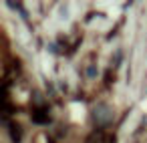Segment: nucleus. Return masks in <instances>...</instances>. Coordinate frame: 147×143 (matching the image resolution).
<instances>
[{
	"label": "nucleus",
	"instance_id": "obj_1",
	"mask_svg": "<svg viewBox=\"0 0 147 143\" xmlns=\"http://www.w3.org/2000/svg\"><path fill=\"white\" fill-rule=\"evenodd\" d=\"M32 119H34L36 123H47V121H49V115H47L45 111H40V109H38V111H34V113H32Z\"/></svg>",
	"mask_w": 147,
	"mask_h": 143
}]
</instances>
